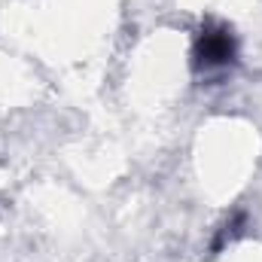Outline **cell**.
Listing matches in <instances>:
<instances>
[{
  "label": "cell",
  "mask_w": 262,
  "mask_h": 262,
  "mask_svg": "<svg viewBox=\"0 0 262 262\" xmlns=\"http://www.w3.org/2000/svg\"><path fill=\"white\" fill-rule=\"evenodd\" d=\"M238 55V43H235V34L220 25V21H207L201 31L195 34V43H192V61L198 70L204 73H213V70H223L235 61Z\"/></svg>",
  "instance_id": "1"
}]
</instances>
